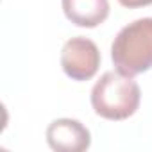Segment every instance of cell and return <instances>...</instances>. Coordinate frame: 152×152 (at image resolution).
<instances>
[{
	"instance_id": "obj_4",
	"label": "cell",
	"mask_w": 152,
	"mask_h": 152,
	"mask_svg": "<svg viewBox=\"0 0 152 152\" xmlns=\"http://www.w3.org/2000/svg\"><path fill=\"white\" fill-rule=\"evenodd\" d=\"M47 143L57 152H83L91 145L90 131L72 118H57L47 127Z\"/></svg>"
},
{
	"instance_id": "obj_2",
	"label": "cell",
	"mask_w": 152,
	"mask_h": 152,
	"mask_svg": "<svg viewBox=\"0 0 152 152\" xmlns=\"http://www.w3.org/2000/svg\"><path fill=\"white\" fill-rule=\"evenodd\" d=\"M111 59L118 72L134 77L152 68V18L125 25L111 45Z\"/></svg>"
},
{
	"instance_id": "obj_6",
	"label": "cell",
	"mask_w": 152,
	"mask_h": 152,
	"mask_svg": "<svg viewBox=\"0 0 152 152\" xmlns=\"http://www.w3.org/2000/svg\"><path fill=\"white\" fill-rule=\"evenodd\" d=\"M118 2L124 6V7H129V9H134V7H143V6H150L152 0H118Z\"/></svg>"
},
{
	"instance_id": "obj_3",
	"label": "cell",
	"mask_w": 152,
	"mask_h": 152,
	"mask_svg": "<svg viewBox=\"0 0 152 152\" xmlns=\"http://www.w3.org/2000/svg\"><path fill=\"white\" fill-rule=\"evenodd\" d=\"M61 66L70 79L90 81L100 66L99 47L84 36L68 39L61 50Z\"/></svg>"
},
{
	"instance_id": "obj_1",
	"label": "cell",
	"mask_w": 152,
	"mask_h": 152,
	"mask_svg": "<svg viewBox=\"0 0 152 152\" xmlns=\"http://www.w3.org/2000/svg\"><path fill=\"white\" fill-rule=\"evenodd\" d=\"M141 91L138 83L122 72H106L91 90V106L106 120H125L140 106Z\"/></svg>"
},
{
	"instance_id": "obj_5",
	"label": "cell",
	"mask_w": 152,
	"mask_h": 152,
	"mask_svg": "<svg viewBox=\"0 0 152 152\" xmlns=\"http://www.w3.org/2000/svg\"><path fill=\"white\" fill-rule=\"evenodd\" d=\"M66 18L77 27L93 29L109 15L107 0H61Z\"/></svg>"
}]
</instances>
